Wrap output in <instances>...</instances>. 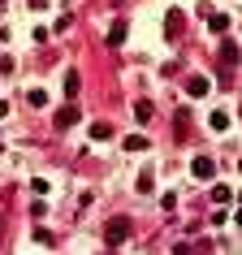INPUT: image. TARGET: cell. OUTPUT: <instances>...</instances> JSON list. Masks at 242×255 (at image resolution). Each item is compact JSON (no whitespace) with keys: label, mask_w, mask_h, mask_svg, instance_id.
<instances>
[{"label":"cell","mask_w":242,"mask_h":255,"mask_svg":"<svg viewBox=\"0 0 242 255\" xmlns=\"http://www.w3.org/2000/svg\"><path fill=\"white\" fill-rule=\"evenodd\" d=\"M125 234H130V221L125 216H113L108 221V242H125Z\"/></svg>","instance_id":"cell-1"},{"label":"cell","mask_w":242,"mask_h":255,"mask_svg":"<svg viewBox=\"0 0 242 255\" xmlns=\"http://www.w3.org/2000/svg\"><path fill=\"white\" fill-rule=\"evenodd\" d=\"M190 173L199 177V182H208V177H212V173H216V164H212V160H208V156H195V164H190Z\"/></svg>","instance_id":"cell-2"},{"label":"cell","mask_w":242,"mask_h":255,"mask_svg":"<svg viewBox=\"0 0 242 255\" xmlns=\"http://www.w3.org/2000/svg\"><path fill=\"white\" fill-rule=\"evenodd\" d=\"M74 121H78V104H65L61 113H56V130H69Z\"/></svg>","instance_id":"cell-3"},{"label":"cell","mask_w":242,"mask_h":255,"mask_svg":"<svg viewBox=\"0 0 242 255\" xmlns=\"http://www.w3.org/2000/svg\"><path fill=\"white\" fill-rule=\"evenodd\" d=\"M121 147H125V151H143V147H147V134H125V138H121Z\"/></svg>","instance_id":"cell-4"},{"label":"cell","mask_w":242,"mask_h":255,"mask_svg":"<svg viewBox=\"0 0 242 255\" xmlns=\"http://www.w3.org/2000/svg\"><path fill=\"white\" fill-rule=\"evenodd\" d=\"M108 43H113V48L125 43V22H113V26H108Z\"/></svg>","instance_id":"cell-5"},{"label":"cell","mask_w":242,"mask_h":255,"mask_svg":"<svg viewBox=\"0 0 242 255\" xmlns=\"http://www.w3.org/2000/svg\"><path fill=\"white\" fill-rule=\"evenodd\" d=\"M186 91H190V95H208V78H199V74H195V78L186 82Z\"/></svg>","instance_id":"cell-6"},{"label":"cell","mask_w":242,"mask_h":255,"mask_svg":"<svg viewBox=\"0 0 242 255\" xmlns=\"http://www.w3.org/2000/svg\"><path fill=\"white\" fill-rule=\"evenodd\" d=\"M26 100H30L35 108H43V104H48V91H43V87H35V91H26Z\"/></svg>","instance_id":"cell-7"},{"label":"cell","mask_w":242,"mask_h":255,"mask_svg":"<svg viewBox=\"0 0 242 255\" xmlns=\"http://www.w3.org/2000/svg\"><path fill=\"white\" fill-rule=\"evenodd\" d=\"M208 126H212V130H225V126H229V113H212V121H208Z\"/></svg>","instance_id":"cell-8"},{"label":"cell","mask_w":242,"mask_h":255,"mask_svg":"<svg viewBox=\"0 0 242 255\" xmlns=\"http://www.w3.org/2000/svg\"><path fill=\"white\" fill-rule=\"evenodd\" d=\"M134 117H138V121L151 117V104H147V100H138V104H134Z\"/></svg>","instance_id":"cell-9"},{"label":"cell","mask_w":242,"mask_h":255,"mask_svg":"<svg viewBox=\"0 0 242 255\" xmlns=\"http://www.w3.org/2000/svg\"><path fill=\"white\" fill-rule=\"evenodd\" d=\"M212 199H216V203H229V199H234V190H229V186H216Z\"/></svg>","instance_id":"cell-10"},{"label":"cell","mask_w":242,"mask_h":255,"mask_svg":"<svg viewBox=\"0 0 242 255\" xmlns=\"http://www.w3.org/2000/svg\"><path fill=\"white\" fill-rule=\"evenodd\" d=\"M65 91H69V95H78V74H74V69L65 74Z\"/></svg>","instance_id":"cell-11"},{"label":"cell","mask_w":242,"mask_h":255,"mask_svg":"<svg viewBox=\"0 0 242 255\" xmlns=\"http://www.w3.org/2000/svg\"><path fill=\"white\" fill-rule=\"evenodd\" d=\"M0 117H9V104H4V100H0Z\"/></svg>","instance_id":"cell-12"},{"label":"cell","mask_w":242,"mask_h":255,"mask_svg":"<svg viewBox=\"0 0 242 255\" xmlns=\"http://www.w3.org/2000/svg\"><path fill=\"white\" fill-rule=\"evenodd\" d=\"M0 4H4V0H0Z\"/></svg>","instance_id":"cell-13"}]
</instances>
